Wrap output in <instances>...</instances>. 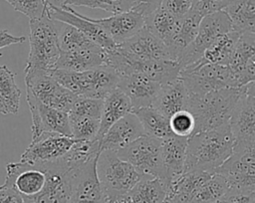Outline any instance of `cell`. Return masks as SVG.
<instances>
[{"label":"cell","instance_id":"1","mask_svg":"<svg viewBox=\"0 0 255 203\" xmlns=\"http://www.w3.org/2000/svg\"><path fill=\"white\" fill-rule=\"evenodd\" d=\"M234 144L229 123L193 133L187 139L184 171L214 173L232 155Z\"/></svg>","mask_w":255,"mask_h":203},{"label":"cell","instance_id":"2","mask_svg":"<svg viewBox=\"0 0 255 203\" xmlns=\"http://www.w3.org/2000/svg\"><path fill=\"white\" fill-rule=\"evenodd\" d=\"M241 88H226L204 95H189L187 110L195 120L194 133L228 124L241 95Z\"/></svg>","mask_w":255,"mask_h":203},{"label":"cell","instance_id":"3","mask_svg":"<svg viewBox=\"0 0 255 203\" xmlns=\"http://www.w3.org/2000/svg\"><path fill=\"white\" fill-rule=\"evenodd\" d=\"M29 27L30 52L24 73L55 69L60 57L59 21L45 13L39 19L30 20Z\"/></svg>","mask_w":255,"mask_h":203},{"label":"cell","instance_id":"4","mask_svg":"<svg viewBox=\"0 0 255 203\" xmlns=\"http://www.w3.org/2000/svg\"><path fill=\"white\" fill-rule=\"evenodd\" d=\"M49 74L76 96L95 99H104L111 91L118 88L121 79L120 74L108 65L83 72L53 69Z\"/></svg>","mask_w":255,"mask_h":203},{"label":"cell","instance_id":"5","mask_svg":"<svg viewBox=\"0 0 255 203\" xmlns=\"http://www.w3.org/2000/svg\"><path fill=\"white\" fill-rule=\"evenodd\" d=\"M97 173L108 200L127 194L142 178L130 163L108 149L100 151Z\"/></svg>","mask_w":255,"mask_h":203},{"label":"cell","instance_id":"6","mask_svg":"<svg viewBox=\"0 0 255 203\" xmlns=\"http://www.w3.org/2000/svg\"><path fill=\"white\" fill-rule=\"evenodd\" d=\"M106 65L114 68L120 76L139 74L161 84L167 85L179 78L181 67L174 60H138L123 52L117 46L106 50Z\"/></svg>","mask_w":255,"mask_h":203},{"label":"cell","instance_id":"7","mask_svg":"<svg viewBox=\"0 0 255 203\" xmlns=\"http://www.w3.org/2000/svg\"><path fill=\"white\" fill-rule=\"evenodd\" d=\"M179 77L189 95L199 96L221 89L239 88L234 74L227 65L206 63L201 59L181 69Z\"/></svg>","mask_w":255,"mask_h":203},{"label":"cell","instance_id":"8","mask_svg":"<svg viewBox=\"0 0 255 203\" xmlns=\"http://www.w3.org/2000/svg\"><path fill=\"white\" fill-rule=\"evenodd\" d=\"M117 153L130 163L142 177L159 178L167 189L166 172L161 156V139L143 134Z\"/></svg>","mask_w":255,"mask_h":203},{"label":"cell","instance_id":"9","mask_svg":"<svg viewBox=\"0 0 255 203\" xmlns=\"http://www.w3.org/2000/svg\"><path fill=\"white\" fill-rule=\"evenodd\" d=\"M233 30L231 20L224 10L202 17L197 34L192 43L184 50L178 63L181 69L188 67L202 58L204 51L221 35Z\"/></svg>","mask_w":255,"mask_h":203},{"label":"cell","instance_id":"10","mask_svg":"<svg viewBox=\"0 0 255 203\" xmlns=\"http://www.w3.org/2000/svg\"><path fill=\"white\" fill-rule=\"evenodd\" d=\"M65 157V156H64ZM42 166L46 171V183L43 190L24 203H70L76 169L65 158Z\"/></svg>","mask_w":255,"mask_h":203},{"label":"cell","instance_id":"11","mask_svg":"<svg viewBox=\"0 0 255 203\" xmlns=\"http://www.w3.org/2000/svg\"><path fill=\"white\" fill-rule=\"evenodd\" d=\"M26 91H29L41 102L69 112L78 96L60 85L45 71H32L25 73Z\"/></svg>","mask_w":255,"mask_h":203},{"label":"cell","instance_id":"12","mask_svg":"<svg viewBox=\"0 0 255 203\" xmlns=\"http://www.w3.org/2000/svg\"><path fill=\"white\" fill-rule=\"evenodd\" d=\"M75 139L55 132H44L33 138L21 155V160L33 165H45L61 160L72 147Z\"/></svg>","mask_w":255,"mask_h":203},{"label":"cell","instance_id":"13","mask_svg":"<svg viewBox=\"0 0 255 203\" xmlns=\"http://www.w3.org/2000/svg\"><path fill=\"white\" fill-rule=\"evenodd\" d=\"M46 171L42 166L27 162H10L6 164L4 184L12 187L23 198V201L37 196L46 183Z\"/></svg>","mask_w":255,"mask_h":203},{"label":"cell","instance_id":"14","mask_svg":"<svg viewBox=\"0 0 255 203\" xmlns=\"http://www.w3.org/2000/svg\"><path fill=\"white\" fill-rule=\"evenodd\" d=\"M26 100L32 115V139L44 132L71 136L69 113L49 106L26 91Z\"/></svg>","mask_w":255,"mask_h":203},{"label":"cell","instance_id":"15","mask_svg":"<svg viewBox=\"0 0 255 203\" xmlns=\"http://www.w3.org/2000/svg\"><path fill=\"white\" fill-rule=\"evenodd\" d=\"M99 154L76 169L70 203H106L108 201L97 173Z\"/></svg>","mask_w":255,"mask_h":203},{"label":"cell","instance_id":"16","mask_svg":"<svg viewBox=\"0 0 255 203\" xmlns=\"http://www.w3.org/2000/svg\"><path fill=\"white\" fill-rule=\"evenodd\" d=\"M46 13L50 18L56 21L66 23L77 28L90 40L105 50H112L117 46L113 39L99 24L95 23L92 18L78 13L71 6L65 5L62 8L46 6Z\"/></svg>","mask_w":255,"mask_h":203},{"label":"cell","instance_id":"17","mask_svg":"<svg viewBox=\"0 0 255 203\" xmlns=\"http://www.w3.org/2000/svg\"><path fill=\"white\" fill-rule=\"evenodd\" d=\"M127 56L138 60H172L168 47L145 26L127 41L117 44Z\"/></svg>","mask_w":255,"mask_h":203},{"label":"cell","instance_id":"18","mask_svg":"<svg viewBox=\"0 0 255 203\" xmlns=\"http://www.w3.org/2000/svg\"><path fill=\"white\" fill-rule=\"evenodd\" d=\"M143 134L139 119L133 112H129L115 122L99 140L100 150L119 152Z\"/></svg>","mask_w":255,"mask_h":203},{"label":"cell","instance_id":"19","mask_svg":"<svg viewBox=\"0 0 255 203\" xmlns=\"http://www.w3.org/2000/svg\"><path fill=\"white\" fill-rule=\"evenodd\" d=\"M118 87L128 97L132 110L153 105L162 88L160 83L139 74L121 76Z\"/></svg>","mask_w":255,"mask_h":203},{"label":"cell","instance_id":"20","mask_svg":"<svg viewBox=\"0 0 255 203\" xmlns=\"http://www.w3.org/2000/svg\"><path fill=\"white\" fill-rule=\"evenodd\" d=\"M92 20L99 24L116 44L127 41L144 27V17L135 9L113 14L108 18H92Z\"/></svg>","mask_w":255,"mask_h":203},{"label":"cell","instance_id":"21","mask_svg":"<svg viewBox=\"0 0 255 203\" xmlns=\"http://www.w3.org/2000/svg\"><path fill=\"white\" fill-rule=\"evenodd\" d=\"M102 65H106V50L94 43L78 50L60 52L55 69L83 72Z\"/></svg>","mask_w":255,"mask_h":203},{"label":"cell","instance_id":"22","mask_svg":"<svg viewBox=\"0 0 255 203\" xmlns=\"http://www.w3.org/2000/svg\"><path fill=\"white\" fill-rule=\"evenodd\" d=\"M229 125L235 141L255 140V103L246 96L243 87Z\"/></svg>","mask_w":255,"mask_h":203},{"label":"cell","instance_id":"23","mask_svg":"<svg viewBox=\"0 0 255 203\" xmlns=\"http://www.w3.org/2000/svg\"><path fill=\"white\" fill-rule=\"evenodd\" d=\"M214 173L201 170L184 171L169 184L164 203H191L199 187Z\"/></svg>","mask_w":255,"mask_h":203},{"label":"cell","instance_id":"24","mask_svg":"<svg viewBox=\"0 0 255 203\" xmlns=\"http://www.w3.org/2000/svg\"><path fill=\"white\" fill-rule=\"evenodd\" d=\"M187 137L171 135L161 139V156L166 172L167 188L169 184L184 172Z\"/></svg>","mask_w":255,"mask_h":203},{"label":"cell","instance_id":"25","mask_svg":"<svg viewBox=\"0 0 255 203\" xmlns=\"http://www.w3.org/2000/svg\"><path fill=\"white\" fill-rule=\"evenodd\" d=\"M131 111L132 106L128 97L119 87L111 91L104 98L97 139L100 140L115 122Z\"/></svg>","mask_w":255,"mask_h":203},{"label":"cell","instance_id":"26","mask_svg":"<svg viewBox=\"0 0 255 203\" xmlns=\"http://www.w3.org/2000/svg\"><path fill=\"white\" fill-rule=\"evenodd\" d=\"M228 185V190L255 193V171L230 156L217 170Z\"/></svg>","mask_w":255,"mask_h":203},{"label":"cell","instance_id":"27","mask_svg":"<svg viewBox=\"0 0 255 203\" xmlns=\"http://www.w3.org/2000/svg\"><path fill=\"white\" fill-rule=\"evenodd\" d=\"M188 100L189 94L179 77L175 81L162 86L152 106L169 118L175 112L187 109Z\"/></svg>","mask_w":255,"mask_h":203},{"label":"cell","instance_id":"28","mask_svg":"<svg viewBox=\"0 0 255 203\" xmlns=\"http://www.w3.org/2000/svg\"><path fill=\"white\" fill-rule=\"evenodd\" d=\"M201 19L202 16L192 9L179 18L176 33L167 45L172 60L178 61L184 50L192 43L197 34Z\"/></svg>","mask_w":255,"mask_h":203},{"label":"cell","instance_id":"29","mask_svg":"<svg viewBox=\"0 0 255 203\" xmlns=\"http://www.w3.org/2000/svg\"><path fill=\"white\" fill-rule=\"evenodd\" d=\"M167 189L159 178L142 177L128 193V203H164Z\"/></svg>","mask_w":255,"mask_h":203},{"label":"cell","instance_id":"30","mask_svg":"<svg viewBox=\"0 0 255 203\" xmlns=\"http://www.w3.org/2000/svg\"><path fill=\"white\" fill-rule=\"evenodd\" d=\"M131 112L139 119L145 134L158 139H164L173 135L169 125V118L154 106L150 105L136 108Z\"/></svg>","mask_w":255,"mask_h":203},{"label":"cell","instance_id":"31","mask_svg":"<svg viewBox=\"0 0 255 203\" xmlns=\"http://www.w3.org/2000/svg\"><path fill=\"white\" fill-rule=\"evenodd\" d=\"M178 25L179 18L161 7L144 17V26L166 46L175 35Z\"/></svg>","mask_w":255,"mask_h":203},{"label":"cell","instance_id":"32","mask_svg":"<svg viewBox=\"0 0 255 203\" xmlns=\"http://www.w3.org/2000/svg\"><path fill=\"white\" fill-rule=\"evenodd\" d=\"M224 11L231 20L233 30L255 34V0H230Z\"/></svg>","mask_w":255,"mask_h":203},{"label":"cell","instance_id":"33","mask_svg":"<svg viewBox=\"0 0 255 203\" xmlns=\"http://www.w3.org/2000/svg\"><path fill=\"white\" fill-rule=\"evenodd\" d=\"M241 33L232 30L219 36L203 53L201 60L206 63L227 65Z\"/></svg>","mask_w":255,"mask_h":203},{"label":"cell","instance_id":"34","mask_svg":"<svg viewBox=\"0 0 255 203\" xmlns=\"http://www.w3.org/2000/svg\"><path fill=\"white\" fill-rule=\"evenodd\" d=\"M255 54V34L249 32H243L240 34L232 55L229 59L227 66L234 74L237 85L238 78L241 75L247 61ZM240 88V87H239Z\"/></svg>","mask_w":255,"mask_h":203},{"label":"cell","instance_id":"35","mask_svg":"<svg viewBox=\"0 0 255 203\" xmlns=\"http://www.w3.org/2000/svg\"><path fill=\"white\" fill-rule=\"evenodd\" d=\"M0 96L8 113H18L21 91L15 82V74L5 65H0Z\"/></svg>","mask_w":255,"mask_h":203},{"label":"cell","instance_id":"36","mask_svg":"<svg viewBox=\"0 0 255 203\" xmlns=\"http://www.w3.org/2000/svg\"><path fill=\"white\" fill-rule=\"evenodd\" d=\"M228 191L225 178L215 172L194 194L191 203H213Z\"/></svg>","mask_w":255,"mask_h":203},{"label":"cell","instance_id":"37","mask_svg":"<svg viewBox=\"0 0 255 203\" xmlns=\"http://www.w3.org/2000/svg\"><path fill=\"white\" fill-rule=\"evenodd\" d=\"M71 135L74 139H97L100 129V119L69 115Z\"/></svg>","mask_w":255,"mask_h":203},{"label":"cell","instance_id":"38","mask_svg":"<svg viewBox=\"0 0 255 203\" xmlns=\"http://www.w3.org/2000/svg\"><path fill=\"white\" fill-rule=\"evenodd\" d=\"M140 0H72L74 6H84L102 9L113 14H119L133 9Z\"/></svg>","mask_w":255,"mask_h":203},{"label":"cell","instance_id":"39","mask_svg":"<svg viewBox=\"0 0 255 203\" xmlns=\"http://www.w3.org/2000/svg\"><path fill=\"white\" fill-rule=\"evenodd\" d=\"M104 99H95L88 97H77L75 100L69 115L86 116L100 119L102 114Z\"/></svg>","mask_w":255,"mask_h":203},{"label":"cell","instance_id":"40","mask_svg":"<svg viewBox=\"0 0 255 203\" xmlns=\"http://www.w3.org/2000/svg\"><path fill=\"white\" fill-rule=\"evenodd\" d=\"M169 125L174 135L188 138L194 133L195 120L189 110L182 109L169 117Z\"/></svg>","mask_w":255,"mask_h":203},{"label":"cell","instance_id":"41","mask_svg":"<svg viewBox=\"0 0 255 203\" xmlns=\"http://www.w3.org/2000/svg\"><path fill=\"white\" fill-rule=\"evenodd\" d=\"M16 11L26 15L30 20L39 19L46 13L44 0H5Z\"/></svg>","mask_w":255,"mask_h":203},{"label":"cell","instance_id":"42","mask_svg":"<svg viewBox=\"0 0 255 203\" xmlns=\"http://www.w3.org/2000/svg\"><path fill=\"white\" fill-rule=\"evenodd\" d=\"M231 156L255 171V140L235 141Z\"/></svg>","mask_w":255,"mask_h":203},{"label":"cell","instance_id":"43","mask_svg":"<svg viewBox=\"0 0 255 203\" xmlns=\"http://www.w3.org/2000/svg\"><path fill=\"white\" fill-rule=\"evenodd\" d=\"M230 0H193L192 10L204 17L205 15L224 10Z\"/></svg>","mask_w":255,"mask_h":203},{"label":"cell","instance_id":"44","mask_svg":"<svg viewBox=\"0 0 255 203\" xmlns=\"http://www.w3.org/2000/svg\"><path fill=\"white\" fill-rule=\"evenodd\" d=\"M193 0H162L160 7L180 18L192 9Z\"/></svg>","mask_w":255,"mask_h":203},{"label":"cell","instance_id":"45","mask_svg":"<svg viewBox=\"0 0 255 203\" xmlns=\"http://www.w3.org/2000/svg\"><path fill=\"white\" fill-rule=\"evenodd\" d=\"M213 203H255V193L228 190Z\"/></svg>","mask_w":255,"mask_h":203},{"label":"cell","instance_id":"46","mask_svg":"<svg viewBox=\"0 0 255 203\" xmlns=\"http://www.w3.org/2000/svg\"><path fill=\"white\" fill-rule=\"evenodd\" d=\"M255 82V54L247 61L241 75L238 78V87H243Z\"/></svg>","mask_w":255,"mask_h":203},{"label":"cell","instance_id":"47","mask_svg":"<svg viewBox=\"0 0 255 203\" xmlns=\"http://www.w3.org/2000/svg\"><path fill=\"white\" fill-rule=\"evenodd\" d=\"M0 203H24L22 196L12 187L0 185Z\"/></svg>","mask_w":255,"mask_h":203},{"label":"cell","instance_id":"48","mask_svg":"<svg viewBox=\"0 0 255 203\" xmlns=\"http://www.w3.org/2000/svg\"><path fill=\"white\" fill-rule=\"evenodd\" d=\"M162 0H140L139 3L133 8L142 14L143 17H146L161 5Z\"/></svg>","mask_w":255,"mask_h":203},{"label":"cell","instance_id":"49","mask_svg":"<svg viewBox=\"0 0 255 203\" xmlns=\"http://www.w3.org/2000/svg\"><path fill=\"white\" fill-rule=\"evenodd\" d=\"M25 41V37H16L11 35L7 30H0V49L14 44H21Z\"/></svg>","mask_w":255,"mask_h":203},{"label":"cell","instance_id":"50","mask_svg":"<svg viewBox=\"0 0 255 203\" xmlns=\"http://www.w3.org/2000/svg\"><path fill=\"white\" fill-rule=\"evenodd\" d=\"M243 91L246 96L255 103V82L243 86Z\"/></svg>","mask_w":255,"mask_h":203},{"label":"cell","instance_id":"51","mask_svg":"<svg viewBox=\"0 0 255 203\" xmlns=\"http://www.w3.org/2000/svg\"><path fill=\"white\" fill-rule=\"evenodd\" d=\"M46 6L55 7V8H62L66 5V0H44Z\"/></svg>","mask_w":255,"mask_h":203},{"label":"cell","instance_id":"52","mask_svg":"<svg viewBox=\"0 0 255 203\" xmlns=\"http://www.w3.org/2000/svg\"><path fill=\"white\" fill-rule=\"evenodd\" d=\"M0 113H1V114H7V113H8L7 108H6V105H5V103H4V102H3L2 98H1V96H0Z\"/></svg>","mask_w":255,"mask_h":203},{"label":"cell","instance_id":"53","mask_svg":"<svg viewBox=\"0 0 255 203\" xmlns=\"http://www.w3.org/2000/svg\"><path fill=\"white\" fill-rule=\"evenodd\" d=\"M106 203H111V201H109V200H108Z\"/></svg>","mask_w":255,"mask_h":203}]
</instances>
